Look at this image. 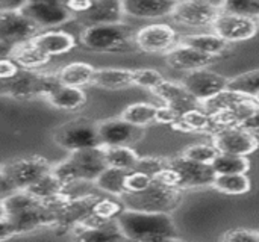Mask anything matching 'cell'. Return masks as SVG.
<instances>
[{
    "instance_id": "6da1fadb",
    "label": "cell",
    "mask_w": 259,
    "mask_h": 242,
    "mask_svg": "<svg viewBox=\"0 0 259 242\" xmlns=\"http://www.w3.org/2000/svg\"><path fill=\"white\" fill-rule=\"evenodd\" d=\"M115 220L126 239L152 242L178 239L176 226L167 212H147L126 208Z\"/></svg>"
},
{
    "instance_id": "7a4b0ae2",
    "label": "cell",
    "mask_w": 259,
    "mask_h": 242,
    "mask_svg": "<svg viewBox=\"0 0 259 242\" xmlns=\"http://www.w3.org/2000/svg\"><path fill=\"white\" fill-rule=\"evenodd\" d=\"M106 168V149L100 146L71 152L67 161L53 168V173L64 185H68L71 182H96Z\"/></svg>"
},
{
    "instance_id": "3957f363",
    "label": "cell",
    "mask_w": 259,
    "mask_h": 242,
    "mask_svg": "<svg viewBox=\"0 0 259 242\" xmlns=\"http://www.w3.org/2000/svg\"><path fill=\"white\" fill-rule=\"evenodd\" d=\"M132 41H135V36L131 27L121 21L87 26L80 33L82 45L87 50L99 52V53L131 50Z\"/></svg>"
},
{
    "instance_id": "277c9868",
    "label": "cell",
    "mask_w": 259,
    "mask_h": 242,
    "mask_svg": "<svg viewBox=\"0 0 259 242\" xmlns=\"http://www.w3.org/2000/svg\"><path fill=\"white\" fill-rule=\"evenodd\" d=\"M50 164L42 156H29L17 159L2 170V194L11 196L17 191H24L50 173Z\"/></svg>"
},
{
    "instance_id": "5b68a950",
    "label": "cell",
    "mask_w": 259,
    "mask_h": 242,
    "mask_svg": "<svg viewBox=\"0 0 259 242\" xmlns=\"http://www.w3.org/2000/svg\"><path fill=\"white\" fill-rule=\"evenodd\" d=\"M179 202V194L175 186L165 185L159 180L140 192H126L121 196V203L127 209L147 212H167L175 209Z\"/></svg>"
},
{
    "instance_id": "8992f818",
    "label": "cell",
    "mask_w": 259,
    "mask_h": 242,
    "mask_svg": "<svg viewBox=\"0 0 259 242\" xmlns=\"http://www.w3.org/2000/svg\"><path fill=\"white\" fill-rule=\"evenodd\" d=\"M55 142L70 152L100 147L99 124L88 118H76L62 124L53 135Z\"/></svg>"
},
{
    "instance_id": "52a82bcc",
    "label": "cell",
    "mask_w": 259,
    "mask_h": 242,
    "mask_svg": "<svg viewBox=\"0 0 259 242\" xmlns=\"http://www.w3.org/2000/svg\"><path fill=\"white\" fill-rule=\"evenodd\" d=\"M258 18L232 14L222 9L212 27L214 32L223 39H226L228 42H238L253 38L255 33L258 32Z\"/></svg>"
},
{
    "instance_id": "ba28073f",
    "label": "cell",
    "mask_w": 259,
    "mask_h": 242,
    "mask_svg": "<svg viewBox=\"0 0 259 242\" xmlns=\"http://www.w3.org/2000/svg\"><path fill=\"white\" fill-rule=\"evenodd\" d=\"M229 77L211 71L208 68H200V70H194L190 71L185 77H184V86L202 103L214 95H217L219 92L225 91L229 88Z\"/></svg>"
},
{
    "instance_id": "9c48e42d",
    "label": "cell",
    "mask_w": 259,
    "mask_h": 242,
    "mask_svg": "<svg viewBox=\"0 0 259 242\" xmlns=\"http://www.w3.org/2000/svg\"><path fill=\"white\" fill-rule=\"evenodd\" d=\"M0 20L2 41L11 45L32 39L39 33V26L23 11H2Z\"/></svg>"
},
{
    "instance_id": "30bf717a",
    "label": "cell",
    "mask_w": 259,
    "mask_h": 242,
    "mask_svg": "<svg viewBox=\"0 0 259 242\" xmlns=\"http://www.w3.org/2000/svg\"><path fill=\"white\" fill-rule=\"evenodd\" d=\"M220 12V8H215L203 0H178L171 18L188 27H203L214 24Z\"/></svg>"
},
{
    "instance_id": "8fae6325",
    "label": "cell",
    "mask_w": 259,
    "mask_h": 242,
    "mask_svg": "<svg viewBox=\"0 0 259 242\" xmlns=\"http://www.w3.org/2000/svg\"><path fill=\"white\" fill-rule=\"evenodd\" d=\"M220 153H232L249 156L258 149L259 142L256 135L244 127H223L220 129L212 142Z\"/></svg>"
},
{
    "instance_id": "7c38bea8",
    "label": "cell",
    "mask_w": 259,
    "mask_h": 242,
    "mask_svg": "<svg viewBox=\"0 0 259 242\" xmlns=\"http://www.w3.org/2000/svg\"><path fill=\"white\" fill-rule=\"evenodd\" d=\"M170 167L179 176V188L214 185L217 173L212 164H200L185 156L170 161Z\"/></svg>"
},
{
    "instance_id": "4fadbf2b",
    "label": "cell",
    "mask_w": 259,
    "mask_h": 242,
    "mask_svg": "<svg viewBox=\"0 0 259 242\" xmlns=\"http://www.w3.org/2000/svg\"><path fill=\"white\" fill-rule=\"evenodd\" d=\"M176 30L164 23L146 26L135 35L137 47L146 53L170 52L176 45Z\"/></svg>"
},
{
    "instance_id": "5bb4252c",
    "label": "cell",
    "mask_w": 259,
    "mask_h": 242,
    "mask_svg": "<svg viewBox=\"0 0 259 242\" xmlns=\"http://www.w3.org/2000/svg\"><path fill=\"white\" fill-rule=\"evenodd\" d=\"M100 142L103 147H118V146H132L143 135V127L135 126L126 120L114 118L106 120L99 124Z\"/></svg>"
},
{
    "instance_id": "9a60e30c",
    "label": "cell",
    "mask_w": 259,
    "mask_h": 242,
    "mask_svg": "<svg viewBox=\"0 0 259 242\" xmlns=\"http://www.w3.org/2000/svg\"><path fill=\"white\" fill-rule=\"evenodd\" d=\"M165 59H167V64L170 68L190 73L194 70L206 68L208 65L215 62V59H219V58L202 53V52L181 42V44L175 45L170 52H167Z\"/></svg>"
},
{
    "instance_id": "2e32d148",
    "label": "cell",
    "mask_w": 259,
    "mask_h": 242,
    "mask_svg": "<svg viewBox=\"0 0 259 242\" xmlns=\"http://www.w3.org/2000/svg\"><path fill=\"white\" fill-rule=\"evenodd\" d=\"M27 17H30L39 27H53L64 24L73 18L71 12L65 3H42L29 2L21 9Z\"/></svg>"
},
{
    "instance_id": "e0dca14e",
    "label": "cell",
    "mask_w": 259,
    "mask_h": 242,
    "mask_svg": "<svg viewBox=\"0 0 259 242\" xmlns=\"http://www.w3.org/2000/svg\"><path fill=\"white\" fill-rule=\"evenodd\" d=\"M155 95H158L165 106L184 114L190 109H194L199 100L184 86V83H175L164 80L158 88L152 91Z\"/></svg>"
},
{
    "instance_id": "ac0fdd59",
    "label": "cell",
    "mask_w": 259,
    "mask_h": 242,
    "mask_svg": "<svg viewBox=\"0 0 259 242\" xmlns=\"http://www.w3.org/2000/svg\"><path fill=\"white\" fill-rule=\"evenodd\" d=\"M123 15V0H93L90 9L79 18V21L87 26L120 23Z\"/></svg>"
},
{
    "instance_id": "d6986e66",
    "label": "cell",
    "mask_w": 259,
    "mask_h": 242,
    "mask_svg": "<svg viewBox=\"0 0 259 242\" xmlns=\"http://www.w3.org/2000/svg\"><path fill=\"white\" fill-rule=\"evenodd\" d=\"M178 0H123L124 14L137 18L171 17Z\"/></svg>"
},
{
    "instance_id": "ffe728a7",
    "label": "cell",
    "mask_w": 259,
    "mask_h": 242,
    "mask_svg": "<svg viewBox=\"0 0 259 242\" xmlns=\"http://www.w3.org/2000/svg\"><path fill=\"white\" fill-rule=\"evenodd\" d=\"M32 41L36 44V47H39L50 58L68 53L76 45L74 36L71 33H68V32H64V30L41 32L36 36H33Z\"/></svg>"
},
{
    "instance_id": "44dd1931",
    "label": "cell",
    "mask_w": 259,
    "mask_h": 242,
    "mask_svg": "<svg viewBox=\"0 0 259 242\" xmlns=\"http://www.w3.org/2000/svg\"><path fill=\"white\" fill-rule=\"evenodd\" d=\"M103 89H124L135 85L134 70L127 68H97L91 82Z\"/></svg>"
},
{
    "instance_id": "7402d4cb",
    "label": "cell",
    "mask_w": 259,
    "mask_h": 242,
    "mask_svg": "<svg viewBox=\"0 0 259 242\" xmlns=\"http://www.w3.org/2000/svg\"><path fill=\"white\" fill-rule=\"evenodd\" d=\"M9 58H12L24 70L39 68L46 65L50 59V56L46 55L39 47H36V44L32 39L15 44Z\"/></svg>"
},
{
    "instance_id": "603a6c76",
    "label": "cell",
    "mask_w": 259,
    "mask_h": 242,
    "mask_svg": "<svg viewBox=\"0 0 259 242\" xmlns=\"http://www.w3.org/2000/svg\"><path fill=\"white\" fill-rule=\"evenodd\" d=\"M49 103L58 109H65V111H73L80 108L87 102V95L82 91L80 86H71V85H64L62 82L46 95Z\"/></svg>"
},
{
    "instance_id": "cb8c5ba5",
    "label": "cell",
    "mask_w": 259,
    "mask_h": 242,
    "mask_svg": "<svg viewBox=\"0 0 259 242\" xmlns=\"http://www.w3.org/2000/svg\"><path fill=\"white\" fill-rule=\"evenodd\" d=\"M82 227L77 235V239L80 241H91V242H99V241H120V239H126L124 235L120 230V226L117 223V220H106L97 224H91V226H85L80 224Z\"/></svg>"
},
{
    "instance_id": "d4e9b609",
    "label": "cell",
    "mask_w": 259,
    "mask_h": 242,
    "mask_svg": "<svg viewBox=\"0 0 259 242\" xmlns=\"http://www.w3.org/2000/svg\"><path fill=\"white\" fill-rule=\"evenodd\" d=\"M181 42L215 58H220L223 53H226L229 42L214 33H196V35H187Z\"/></svg>"
},
{
    "instance_id": "484cf974",
    "label": "cell",
    "mask_w": 259,
    "mask_h": 242,
    "mask_svg": "<svg viewBox=\"0 0 259 242\" xmlns=\"http://www.w3.org/2000/svg\"><path fill=\"white\" fill-rule=\"evenodd\" d=\"M96 68L87 62H71L65 67H62L58 73L59 80L64 85H71V86H83L87 83L93 82Z\"/></svg>"
},
{
    "instance_id": "4316f807",
    "label": "cell",
    "mask_w": 259,
    "mask_h": 242,
    "mask_svg": "<svg viewBox=\"0 0 259 242\" xmlns=\"http://www.w3.org/2000/svg\"><path fill=\"white\" fill-rule=\"evenodd\" d=\"M158 114H159L158 106H155L152 103H146V102H138V103L129 105L123 111L121 118L135 126L144 127L150 123H155L158 120Z\"/></svg>"
},
{
    "instance_id": "83f0119b",
    "label": "cell",
    "mask_w": 259,
    "mask_h": 242,
    "mask_svg": "<svg viewBox=\"0 0 259 242\" xmlns=\"http://www.w3.org/2000/svg\"><path fill=\"white\" fill-rule=\"evenodd\" d=\"M106 149V161L108 167L132 171L140 164L141 158L131 146H118V147H105Z\"/></svg>"
},
{
    "instance_id": "f1b7e54d",
    "label": "cell",
    "mask_w": 259,
    "mask_h": 242,
    "mask_svg": "<svg viewBox=\"0 0 259 242\" xmlns=\"http://www.w3.org/2000/svg\"><path fill=\"white\" fill-rule=\"evenodd\" d=\"M126 170H120V168H114V167H108L96 180V185L99 189L112 194V196H118L121 197L123 194H126V177H127Z\"/></svg>"
},
{
    "instance_id": "f546056e",
    "label": "cell",
    "mask_w": 259,
    "mask_h": 242,
    "mask_svg": "<svg viewBox=\"0 0 259 242\" xmlns=\"http://www.w3.org/2000/svg\"><path fill=\"white\" fill-rule=\"evenodd\" d=\"M214 188L228 196H243L250 191V180L244 173L240 174H217Z\"/></svg>"
},
{
    "instance_id": "4dcf8cb0",
    "label": "cell",
    "mask_w": 259,
    "mask_h": 242,
    "mask_svg": "<svg viewBox=\"0 0 259 242\" xmlns=\"http://www.w3.org/2000/svg\"><path fill=\"white\" fill-rule=\"evenodd\" d=\"M212 167L217 174H240L247 173L250 162L247 156L232 155V153H219L212 162Z\"/></svg>"
},
{
    "instance_id": "1f68e13d",
    "label": "cell",
    "mask_w": 259,
    "mask_h": 242,
    "mask_svg": "<svg viewBox=\"0 0 259 242\" xmlns=\"http://www.w3.org/2000/svg\"><path fill=\"white\" fill-rule=\"evenodd\" d=\"M247 97H249V95L241 94V92H238V91H234V89L228 88V89L219 92L217 95H214V97H211V99L202 102V108H203V111H206L209 115H214V114H217V112H220V111H226V109L234 108L237 103L243 102V100L247 99Z\"/></svg>"
},
{
    "instance_id": "d6a6232c",
    "label": "cell",
    "mask_w": 259,
    "mask_h": 242,
    "mask_svg": "<svg viewBox=\"0 0 259 242\" xmlns=\"http://www.w3.org/2000/svg\"><path fill=\"white\" fill-rule=\"evenodd\" d=\"M64 186L65 185L61 182V179L52 170L50 173L42 176L38 182H35L32 186H29L26 191L29 194H32L33 197L39 199V200H46V199H50V197H55V196L61 194Z\"/></svg>"
},
{
    "instance_id": "836d02e7",
    "label": "cell",
    "mask_w": 259,
    "mask_h": 242,
    "mask_svg": "<svg viewBox=\"0 0 259 242\" xmlns=\"http://www.w3.org/2000/svg\"><path fill=\"white\" fill-rule=\"evenodd\" d=\"M181 129L185 130H196V132H203L208 130L212 124V118L206 111H200L197 108L190 109L181 115V120L178 123ZM176 126V124H175Z\"/></svg>"
},
{
    "instance_id": "e575fe53",
    "label": "cell",
    "mask_w": 259,
    "mask_h": 242,
    "mask_svg": "<svg viewBox=\"0 0 259 242\" xmlns=\"http://www.w3.org/2000/svg\"><path fill=\"white\" fill-rule=\"evenodd\" d=\"M229 88L255 99V95L259 92V68L232 77L229 80Z\"/></svg>"
},
{
    "instance_id": "d590c367",
    "label": "cell",
    "mask_w": 259,
    "mask_h": 242,
    "mask_svg": "<svg viewBox=\"0 0 259 242\" xmlns=\"http://www.w3.org/2000/svg\"><path fill=\"white\" fill-rule=\"evenodd\" d=\"M219 153L220 152L214 144H194V146H190L182 153V156L191 161L200 162V164H212Z\"/></svg>"
},
{
    "instance_id": "8d00e7d4",
    "label": "cell",
    "mask_w": 259,
    "mask_h": 242,
    "mask_svg": "<svg viewBox=\"0 0 259 242\" xmlns=\"http://www.w3.org/2000/svg\"><path fill=\"white\" fill-rule=\"evenodd\" d=\"M134 77H135V86L147 88L150 91L158 88L165 80L164 76L153 68H137L134 70Z\"/></svg>"
},
{
    "instance_id": "74e56055",
    "label": "cell",
    "mask_w": 259,
    "mask_h": 242,
    "mask_svg": "<svg viewBox=\"0 0 259 242\" xmlns=\"http://www.w3.org/2000/svg\"><path fill=\"white\" fill-rule=\"evenodd\" d=\"M223 11L259 18V0H226Z\"/></svg>"
},
{
    "instance_id": "f35d334b",
    "label": "cell",
    "mask_w": 259,
    "mask_h": 242,
    "mask_svg": "<svg viewBox=\"0 0 259 242\" xmlns=\"http://www.w3.org/2000/svg\"><path fill=\"white\" fill-rule=\"evenodd\" d=\"M153 176H150L149 173L143 171V170H132L127 173L126 177V192H140L147 189L152 183H153Z\"/></svg>"
},
{
    "instance_id": "ab89813d",
    "label": "cell",
    "mask_w": 259,
    "mask_h": 242,
    "mask_svg": "<svg viewBox=\"0 0 259 242\" xmlns=\"http://www.w3.org/2000/svg\"><path fill=\"white\" fill-rule=\"evenodd\" d=\"M123 211V208L118 203L109 202V200H97L93 206V214L103 218V220H109V218H117V215Z\"/></svg>"
},
{
    "instance_id": "60d3db41",
    "label": "cell",
    "mask_w": 259,
    "mask_h": 242,
    "mask_svg": "<svg viewBox=\"0 0 259 242\" xmlns=\"http://www.w3.org/2000/svg\"><path fill=\"white\" fill-rule=\"evenodd\" d=\"M223 241L256 242L259 241V232L249 230V229H235V230H229V232L223 236Z\"/></svg>"
},
{
    "instance_id": "b9f144b4",
    "label": "cell",
    "mask_w": 259,
    "mask_h": 242,
    "mask_svg": "<svg viewBox=\"0 0 259 242\" xmlns=\"http://www.w3.org/2000/svg\"><path fill=\"white\" fill-rule=\"evenodd\" d=\"M20 73V65L12 58H2L0 61V77L3 82L14 79Z\"/></svg>"
},
{
    "instance_id": "7bdbcfd3",
    "label": "cell",
    "mask_w": 259,
    "mask_h": 242,
    "mask_svg": "<svg viewBox=\"0 0 259 242\" xmlns=\"http://www.w3.org/2000/svg\"><path fill=\"white\" fill-rule=\"evenodd\" d=\"M29 0H0V9L2 11H21Z\"/></svg>"
},
{
    "instance_id": "ee69618b",
    "label": "cell",
    "mask_w": 259,
    "mask_h": 242,
    "mask_svg": "<svg viewBox=\"0 0 259 242\" xmlns=\"http://www.w3.org/2000/svg\"><path fill=\"white\" fill-rule=\"evenodd\" d=\"M240 127H244V129L253 132L255 135H259V109H256Z\"/></svg>"
},
{
    "instance_id": "f6af8a7d",
    "label": "cell",
    "mask_w": 259,
    "mask_h": 242,
    "mask_svg": "<svg viewBox=\"0 0 259 242\" xmlns=\"http://www.w3.org/2000/svg\"><path fill=\"white\" fill-rule=\"evenodd\" d=\"M203 2H206V3H209V5H212V6H215V8L223 9V6H225V2H226V0H203Z\"/></svg>"
},
{
    "instance_id": "bcb514c9",
    "label": "cell",
    "mask_w": 259,
    "mask_h": 242,
    "mask_svg": "<svg viewBox=\"0 0 259 242\" xmlns=\"http://www.w3.org/2000/svg\"><path fill=\"white\" fill-rule=\"evenodd\" d=\"M255 100H256V102H258V103H259V92H258V94H256V95H255Z\"/></svg>"
},
{
    "instance_id": "7dc6e473",
    "label": "cell",
    "mask_w": 259,
    "mask_h": 242,
    "mask_svg": "<svg viewBox=\"0 0 259 242\" xmlns=\"http://www.w3.org/2000/svg\"><path fill=\"white\" fill-rule=\"evenodd\" d=\"M258 20H259V18H258Z\"/></svg>"
}]
</instances>
